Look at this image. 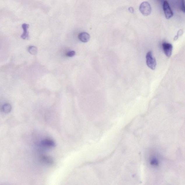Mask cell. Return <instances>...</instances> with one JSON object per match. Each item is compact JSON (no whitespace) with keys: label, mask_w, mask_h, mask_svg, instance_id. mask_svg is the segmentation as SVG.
<instances>
[{"label":"cell","mask_w":185,"mask_h":185,"mask_svg":"<svg viewBox=\"0 0 185 185\" xmlns=\"http://www.w3.org/2000/svg\"><path fill=\"white\" fill-rule=\"evenodd\" d=\"M163 7L166 18L168 19L171 18L173 15V13L171 9L168 1H164Z\"/></svg>","instance_id":"3957f363"},{"label":"cell","mask_w":185,"mask_h":185,"mask_svg":"<svg viewBox=\"0 0 185 185\" xmlns=\"http://www.w3.org/2000/svg\"><path fill=\"white\" fill-rule=\"evenodd\" d=\"M42 144L44 147L51 148L55 147V143L52 140L50 139H46L42 141Z\"/></svg>","instance_id":"52a82bcc"},{"label":"cell","mask_w":185,"mask_h":185,"mask_svg":"<svg viewBox=\"0 0 185 185\" xmlns=\"http://www.w3.org/2000/svg\"><path fill=\"white\" fill-rule=\"evenodd\" d=\"M29 25L28 24H23L22 25V28L24 30V33L21 36V38L24 40L28 39L29 38V33L28 31V29L29 28Z\"/></svg>","instance_id":"8992f818"},{"label":"cell","mask_w":185,"mask_h":185,"mask_svg":"<svg viewBox=\"0 0 185 185\" xmlns=\"http://www.w3.org/2000/svg\"><path fill=\"white\" fill-rule=\"evenodd\" d=\"M146 58L147 66L151 70H155L157 65V63L155 58L153 56L152 52L151 51L147 52Z\"/></svg>","instance_id":"6da1fadb"},{"label":"cell","mask_w":185,"mask_h":185,"mask_svg":"<svg viewBox=\"0 0 185 185\" xmlns=\"http://www.w3.org/2000/svg\"><path fill=\"white\" fill-rule=\"evenodd\" d=\"M75 54H76V52L75 51H70L67 52L66 56L68 57H74Z\"/></svg>","instance_id":"8fae6325"},{"label":"cell","mask_w":185,"mask_h":185,"mask_svg":"<svg viewBox=\"0 0 185 185\" xmlns=\"http://www.w3.org/2000/svg\"><path fill=\"white\" fill-rule=\"evenodd\" d=\"M28 52L32 55H36L38 52V49L36 47L34 46H30L28 49Z\"/></svg>","instance_id":"9c48e42d"},{"label":"cell","mask_w":185,"mask_h":185,"mask_svg":"<svg viewBox=\"0 0 185 185\" xmlns=\"http://www.w3.org/2000/svg\"><path fill=\"white\" fill-rule=\"evenodd\" d=\"M139 10L141 13L144 16H147L151 13V6L147 1H144L140 6Z\"/></svg>","instance_id":"7a4b0ae2"},{"label":"cell","mask_w":185,"mask_h":185,"mask_svg":"<svg viewBox=\"0 0 185 185\" xmlns=\"http://www.w3.org/2000/svg\"><path fill=\"white\" fill-rule=\"evenodd\" d=\"M181 9L182 11L185 12V4L184 0H181Z\"/></svg>","instance_id":"7c38bea8"},{"label":"cell","mask_w":185,"mask_h":185,"mask_svg":"<svg viewBox=\"0 0 185 185\" xmlns=\"http://www.w3.org/2000/svg\"><path fill=\"white\" fill-rule=\"evenodd\" d=\"M12 107L11 105L9 104H6L3 107V110L5 113L9 112L11 111Z\"/></svg>","instance_id":"30bf717a"},{"label":"cell","mask_w":185,"mask_h":185,"mask_svg":"<svg viewBox=\"0 0 185 185\" xmlns=\"http://www.w3.org/2000/svg\"><path fill=\"white\" fill-rule=\"evenodd\" d=\"M79 40L83 43H87L89 40L90 36L87 32H83L80 33L78 36Z\"/></svg>","instance_id":"5b68a950"},{"label":"cell","mask_w":185,"mask_h":185,"mask_svg":"<svg viewBox=\"0 0 185 185\" xmlns=\"http://www.w3.org/2000/svg\"><path fill=\"white\" fill-rule=\"evenodd\" d=\"M162 47L165 54L168 58H170L172 55V52L173 46L172 44L165 42L162 43Z\"/></svg>","instance_id":"277c9868"},{"label":"cell","mask_w":185,"mask_h":185,"mask_svg":"<svg viewBox=\"0 0 185 185\" xmlns=\"http://www.w3.org/2000/svg\"><path fill=\"white\" fill-rule=\"evenodd\" d=\"M42 161L47 165H52L53 163V161L52 158L47 156H43L41 158Z\"/></svg>","instance_id":"ba28073f"}]
</instances>
